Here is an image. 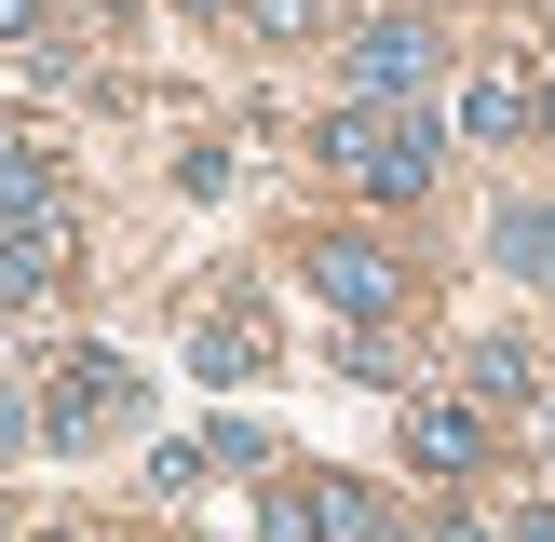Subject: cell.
Returning <instances> with one entry per match:
<instances>
[{
    "mask_svg": "<svg viewBox=\"0 0 555 542\" xmlns=\"http://www.w3.org/2000/svg\"><path fill=\"white\" fill-rule=\"evenodd\" d=\"M325 177H352L366 204H421V190H434V122H421V108H366V95H352L339 122H325Z\"/></svg>",
    "mask_w": 555,
    "mask_h": 542,
    "instance_id": "cell-1",
    "label": "cell"
},
{
    "mask_svg": "<svg viewBox=\"0 0 555 542\" xmlns=\"http://www.w3.org/2000/svg\"><path fill=\"white\" fill-rule=\"evenodd\" d=\"M339 68H352V95H366V108H406V95L434 81V14H366Z\"/></svg>",
    "mask_w": 555,
    "mask_h": 542,
    "instance_id": "cell-2",
    "label": "cell"
},
{
    "mask_svg": "<svg viewBox=\"0 0 555 542\" xmlns=\"http://www.w3.org/2000/svg\"><path fill=\"white\" fill-rule=\"evenodd\" d=\"M122 406H135V366H122V352H68L54 393H41V434H54V448H95Z\"/></svg>",
    "mask_w": 555,
    "mask_h": 542,
    "instance_id": "cell-3",
    "label": "cell"
},
{
    "mask_svg": "<svg viewBox=\"0 0 555 542\" xmlns=\"http://www.w3.org/2000/svg\"><path fill=\"white\" fill-rule=\"evenodd\" d=\"M298 271H312V298H325V312H352V325H379V312H393V258H379L366 231H325Z\"/></svg>",
    "mask_w": 555,
    "mask_h": 542,
    "instance_id": "cell-4",
    "label": "cell"
},
{
    "mask_svg": "<svg viewBox=\"0 0 555 542\" xmlns=\"http://www.w3.org/2000/svg\"><path fill=\"white\" fill-rule=\"evenodd\" d=\"M406 461H421V475H475L488 461V406L475 393H421L406 406Z\"/></svg>",
    "mask_w": 555,
    "mask_h": 542,
    "instance_id": "cell-5",
    "label": "cell"
},
{
    "mask_svg": "<svg viewBox=\"0 0 555 542\" xmlns=\"http://www.w3.org/2000/svg\"><path fill=\"white\" fill-rule=\"evenodd\" d=\"M312 529H325V542H406L393 502H379L366 475H312Z\"/></svg>",
    "mask_w": 555,
    "mask_h": 542,
    "instance_id": "cell-6",
    "label": "cell"
},
{
    "mask_svg": "<svg viewBox=\"0 0 555 542\" xmlns=\"http://www.w3.org/2000/svg\"><path fill=\"white\" fill-rule=\"evenodd\" d=\"M68 285V217H41V231H0V298H54Z\"/></svg>",
    "mask_w": 555,
    "mask_h": 542,
    "instance_id": "cell-7",
    "label": "cell"
},
{
    "mask_svg": "<svg viewBox=\"0 0 555 542\" xmlns=\"http://www.w3.org/2000/svg\"><path fill=\"white\" fill-rule=\"evenodd\" d=\"M529 68H515V54H502V68H475V81H461V136H515V122H529Z\"/></svg>",
    "mask_w": 555,
    "mask_h": 542,
    "instance_id": "cell-8",
    "label": "cell"
},
{
    "mask_svg": "<svg viewBox=\"0 0 555 542\" xmlns=\"http://www.w3.org/2000/svg\"><path fill=\"white\" fill-rule=\"evenodd\" d=\"M488 258L529 271V285H555V204H502V217H488Z\"/></svg>",
    "mask_w": 555,
    "mask_h": 542,
    "instance_id": "cell-9",
    "label": "cell"
},
{
    "mask_svg": "<svg viewBox=\"0 0 555 542\" xmlns=\"http://www.w3.org/2000/svg\"><path fill=\"white\" fill-rule=\"evenodd\" d=\"M54 217V177H41V150H0V231H41Z\"/></svg>",
    "mask_w": 555,
    "mask_h": 542,
    "instance_id": "cell-10",
    "label": "cell"
},
{
    "mask_svg": "<svg viewBox=\"0 0 555 542\" xmlns=\"http://www.w3.org/2000/svg\"><path fill=\"white\" fill-rule=\"evenodd\" d=\"M258 366H271V325L217 312V325H204V379H258Z\"/></svg>",
    "mask_w": 555,
    "mask_h": 542,
    "instance_id": "cell-11",
    "label": "cell"
},
{
    "mask_svg": "<svg viewBox=\"0 0 555 542\" xmlns=\"http://www.w3.org/2000/svg\"><path fill=\"white\" fill-rule=\"evenodd\" d=\"M461 379H475V406L529 393V339H475V366H461Z\"/></svg>",
    "mask_w": 555,
    "mask_h": 542,
    "instance_id": "cell-12",
    "label": "cell"
},
{
    "mask_svg": "<svg viewBox=\"0 0 555 542\" xmlns=\"http://www.w3.org/2000/svg\"><path fill=\"white\" fill-rule=\"evenodd\" d=\"M244 14H258V41H298V27H312V0H244Z\"/></svg>",
    "mask_w": 555,
    "mask_h": 542,
    "instance_id": "cell-13",
    "label": "cell"
},
{
    "mask_svg": "<svg viewBox=\"0 0 555 542\" xmlns=\"http://www.w3.org/2000/svg\"><path fill=\"white\" fill-rule=\"evenodd\" d=\"M502 542H555V502H515V515H502Z\"/></svg>",
    "mask_w": 555,
    "mask_h": 542,
    "instance_id": "cell-14",
    "label": "cell"
},
{
    "mask_svg": "<svg viewBox=\"0 0 555 542\" xmlns=\"http://www.w3.org/2000/svg\"><path fill=\"white\" fill-rule=\"evenodd\" d=\"M0 41H41V0H0Z\"/></svg>",
    "mask_w": 555,
    "mask_h": 542,
    "instance_id": "cell-15",
    "label": "cell"
},
{
    "mask_svg": "<svg viewBox=\"0 0 555 542\" xmlns=\"http://www.w3.org/2000/svg\"><path fill=\"white\" fill-rule=\"evenodd\" d=\"M434 542H502V529H475V515H448V529H434Z\"/></svg>",
    "mask_w": 555,
    "mask_h": 542,
    "instance_id": "cell-16",
    "label": "cell"
},
{
    "mask_svg": "<svg viewBox=\"0 0 555 542\" xmlns=\"http://www.w3.org/2000/svg\"><path fill=\"white\" fill-rule=\"evenodd\" d=\"M542 461H555V393H542Z\"/></svg>",
    "mask_w": 555,
    "mask_h": 542,
    "instance_id": "cell-17",
    "label": "cell"
},
{
    "mask_svg": "<svg viewBox=\"0 0 555 542\" xmlns=\"http://www.w3.org/2000/svg\"><path fill=\"white\" fill-rule=\"evenodd\" d=\"M542 122H555V81H542Z\"/></svg>",
    "mask_w": 555,
    "mask_h": 542,
    "instance_id": "cell-18",
    "label": "cell"
},
{
    "mask_svg": "<svg viewBox=\"0 0 555 542\" xmlns=\"http://www.w3.org/2000/svg\"><path fill=\"white\" fill-rule=\"evenodd\" d=\"M190 14H217V0H190Z\"/></svg>",
    "mask_w": 555,
    "mask_h": 542,
    "instance_id": "cell-19",
    "label": "cell"
}]
</instances>
